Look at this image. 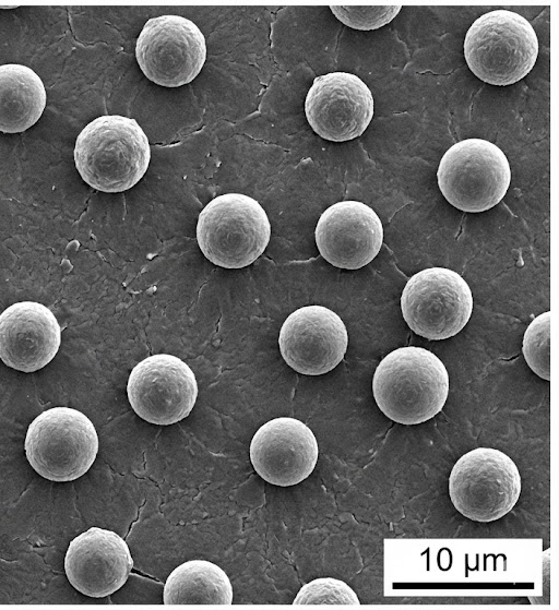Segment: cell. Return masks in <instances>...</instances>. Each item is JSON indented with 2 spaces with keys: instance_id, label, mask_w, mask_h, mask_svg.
<instances>
[{
  "instance_id": "cell-11",
  "label": "cell",
  "mask_w": 559,
  "mask_h": 610,
  "mask_svg": "<svg viewBox=\"0 0 559 610\" xmlns=\"http://www.w3.org/2000/svg\"><path fill=\"white\" fill-rule=\"evenodd\" d=\"M373 107L370 88L360 77L347 72L317 76L305 100L310 127L332 142L360 136L373 117Z\"/></svg>"
},
{
  "instance_id": "cell-15",
  "label": "cell",
  "mask_w": 559,
  "mask_h": 610,
  "mask_svg": "<svg viewBox=\"0 0 559 610\" xmlns=\"http://www.w3.org/2000/svg\"><path fill=\"white\" fill-rule=\"evenodd\" d=\"M133 567L127 542L115 531L91 527L69 545L64 572L81 594L102 598L121 588Z\"/></svg>"
},
{
  "instance_id": "cell-2",
  "label": "cell",
  "mask_w": 559,
  "mask_h": 610,
  "mask_svg": "<svg viewBox=\"0 0 559 610\" xmlns=\"http://www.w3.org/2000/svg\"><path fill=\"white\" fill-rule=\"evenodd\" d=\"M73 155L75 167L88 186L117 193L142 179L150 164L151 148L146 134L134 119L106 115L83 128Z\"/></svg>"
},
{
  "instance_id": "cell-21",
  "label": "cell",
  "mask_w": 559,
  "mask_h": 610,
  "mask_svg": "<svg viewBox=\"0 0 559 610\" xmlns=\"http://www.w3.org/2000/svg\"><path fill=\"white\" fill-rule=\"evenodd\" d=\"M332 13L346 26L371 31L390 23L401 11V5H330Z\"/></svg>"
},
{
  "instance_id": "cell-18",
  "label": "cell",
  "mask_w": 559,
  "mask_h": 610,
  "mask_svg": "<svg viewBox=\"0 0 559 610\" xmlns=\"http://www.w3.org/2000/svg\"><path fill=\"white\" fill-rule=\"evenodd\" d=\"M165 605H230L233 586L225 571L206 560L177 566L164 586Z\"/></svg>"
},
{
  "instance_id": "cell-19",
  "label": "cell",
  "mask_w": 559,
  "mask_h": 610,
  "mask_svg": "<svg viewBox=\"0 0 559 610\" xmlns=\"http://www.w3.org/2000/svg\"><path fill=\"white\" fill-rule=\"evenodd\" d=\"M550 311L536 316L523 337V355L528 367L542 379L550 380Z\"/></svg>"
},
{
  "instance_id": "cell-4",
  "label": "cell",
  "mask_w": 559,
  "mask_h": 610,
  "mask_svg": "<svg viewBox=\"0 0 559 610\" xmlns=\"http://www.w3.org/2000/svg\"><path fill=\"white\" fill-rule=\"evenodd\" d=\"M271 225L253 198L226 193L201 211L197 241L205 258L217 266L240 268L253 263L266 249Z\"/></svg>"
},
{
  "instance_id": "cell-8",
  "label": "cell",
  "mask_w": 559,
  "mask_h": 610,
  "mask_svg": "<svg viewBox=\"0 0 559 610\" xmlns=\"http://www.w3.org/2000/svg\"><path fill=\"white\" fill-rule=\"evenodd\" d=\"M401 310L409 328L430 340L456 335L473 311L472 290L463 277L445 267H430L406 283Z\"/></svg>"
},
{
  "instance_id": "cell-16",
  "label": "cell",
  "mask_w": 559,
  "mask_h": 610,
  "mask_svg": "<svg viewBox=\"0 0 559 610\" xmlns=\"http://www.w3.org/2000/svg\"><path fill=\"white\" fill-rule=\"evenodd\" d=\"M60 344L61 327L41 303L16 302L0 314V359L12 369L34 372L44 368Z\"/></svg>"
},
{
  "instance_id": "cell-7",
  "label": "cell",
  "mask_w": 559,
  "mask_h": 610,
  "mask_svg": "<svg viewBox=\"0 0 559 610\" xmlns=\"http://www.w3.org/2000/svg\"><path fill=\"white\" fill-rule=\"evenodd\" d=\"M521 493L515 463L503 452L477 447L454 464L449 494L454 507L476 522H492L507 515Z\"/></svg>"
},
{
  "instance_id": "cell-12",
  "label": "cell",
  "mask_w": 559,
  "mask_h": 610,
  "mask_svg": "<svg viewBox=\"0 0 559 610\" xmlns=\"http://www.w3.org/2000/svg\"><path fill=\"white\" fill-rule=\"evenodd\" d=\"M348 334L342 319L323 306H305L284 321L278 345L285 362L305 375L333 370L344 358Z\"/></svg>"
},
{
  "instance_id": "cell-20",
  "label": "cell",
  "mask_w": 559,
  "mask_h": 610,
  "mask_svg": "<svg viewBox=\"0 0 559 610\" xmlns=\"http://www.w3.org/2000/svg\"><path fill=\"white\" fill-rule=\"evenodd\" d=\"M293 603L359 606L360 601L345 582L332 577H321L304 585Z\"/></svg>"
},
{
  "instance_id": "cell-13",
  "label": "cell",
  "mask_w": 559,
  "mask_h": 610,
  "mask_svg": "<svg viewBox=\"0 0 559 610\" xmlns=\"http://www.w3.org/2000/svg\"><path fill=\"white\" fill-rule=\"evenodd\" d=\"M249 453L259 476L269 483L287 487L313 471L319 447L308 426L295 418L278 417L257 430Z\"/></svg>"
},
{
  "instance_id": "cell-10",
  "label": "cell",
  "mask_w": 559,
  "mask_h": 610,
  "mask_svg": "<svg viewBox=\"0 0 559 610\" xmlns=\"http://www.w3.org/2000/svg\"><path fill=\"white\" fill-rule=\"evenodd\" d=\"M135 414L154 424H171L191 412L198 397L197 378L180 358L157 354L140 361L127 384Z\"/></svg>"
},
{
  "instance_id": "cell-6",
  "label": "cell",
  "mask_w": 559,
  "mask_h": 610,
  "mask_svg": "<svg viewBox=\"0 0 559 610\" xmlns=\"http://www.w3.org/2000/svg\"><path fill=\"white\" fill-rule=\"evenodd\" d=\"M437 181L445 200L463 212L479 213L497 205L511 182L504 153L483 139L453 144L442 156Z\"/></svg>"
},
{
  "instance_id": "cell-3",
  "label": "cell",
  "mask_w": 559,
  "mask_h": 610,
  "mask_svg": "<svg viewBox=\"0 0 559 610\" xmlns=\"http://www.w3.org/2000/svg\"><path fill=\"white\" fill-rule=\"evenodd\" d=\"M469 70L483 82L507 86L524 79L535 65L538 39L522 15L500 9L480 15L464 39Z\"/></svg>"
},
{
  "instance_id": "cell-5",
  "label": "cell",
  "mask_w": 559,
  "mask_h": 610,
  "mask_svg": "<svg viewBox=\"0 0 559 610\" xmlns=\"http://www.w3.org/2000/svg\"><path fill=\"white\" fill-rule=\"evenodd\" d=\"M24 450L39 476L56 482L72 481L96 459L98 436L93 422L80 410L53 407L31 422Z\"/></svg>"
},
{
  "instance_id": "cell-14",
  "label": "cell",
  "mask_w": 559,
  "mask_h": 610,
  "mask_svg": "<svg viewBox=\"0 0 559 610\" xmlns=\"http://www.w3.org/2000/svg\"><path fill=\"white\" fill-rule=\"evenodd\" d=\"M320 254L332 265L357 270L370 263L383 242L377 213L359 201H341L320 216L316 231Z\"/></svg>"
},
{
  "instance_id": "cell-17",
  "label": "cell",
  "mask_w": 559,
  "mask_h": 610,
  "mask_svg": "<svg viewBox=\"0 0 559 610\" xmlns=\"http://www.w3.org/2000/svg\"><path fill=\"white\" fill-rule=\"evenodd\" d=\"M46 89L31 68L0 65V131L20 133L38 121L46 107Z\"/></svg>"
},
{
  "instance_id": "cell-9",
  "label": "cell",
  "mask_w": 559,
  "mask_h": 610,
  "mask_svg": "<svg viewBox=\"0 0 559 610\" xmlns=\"http://www.w3.org/2000/svg\"><path fill=\"white\" fill-rule=\"evenodd\" d=\"M135 58L150 81L164 87H179L193 81L202 70L206 60L205 37L187 17H152L136 39Z\"/></svg>"
},
{
  "instance_id": "cell-1",
  "label": "cell",
  "mask_w": 559,
  "mask_h": 610,
  "mask_svg": "<svg viewBox=\"0 0 559 610\" xmlns=\"http://www.w3.org/2000/svg\"><path fill=\"white\" fill-rule=\"evenodd\" d=\"M372 392L380 410L402 424L433 418L449 394V374L443 362L428 349L408 346L388 354L377 367Z\"/></svg>"
}]
</instances>
